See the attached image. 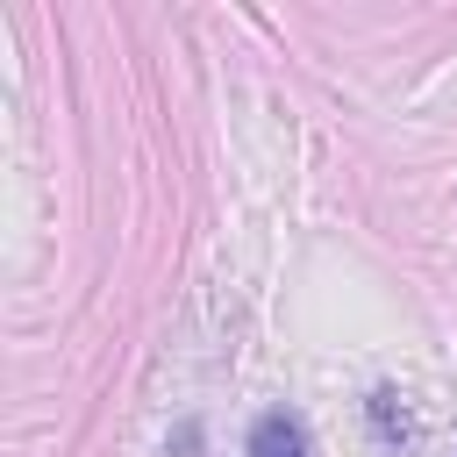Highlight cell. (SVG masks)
<instances>
[{"label": "cell", "instance_id": "1", "mask_svg": "<svg viewBox=\"0 0 457 457\" xmlns=\"http://www.w3.org/2000/svg\"><path fill=\"white\" fill-rule=\"evenodd\" d=\"M243 457H307V421H300V414H286V407L257 414V428H250V450H243Z\"/></svg>", "mask_w": 457, "mask_h": 457}, {"label": "cell", "instance_id": "2", "mask_svg": "<svg viewBox=\"0 0 457 457\" xmlns=\"http://www.w3.org/2000/svg\"><path fill=\"white\" fill-rule=\"evenodd\" d=\"M371 421H378V436H386V443H407V436H414V421H407L400 393H371Z\"/></svg>", "mask_w": 457, "mask_h": 457}]
</instances>
